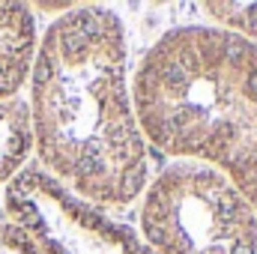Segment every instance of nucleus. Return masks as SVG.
<instances>
[{"mask_svg":"<svg viewBox=\"0 0 257 254\" xmlns=\"http://www.w3.org/2000/svg\"><path fill=\"white\" fill-rule=\"evenodd\" d=\"M141 233L156 254H257V212L215 168L186 162L150 183Z\"/></svg>","mask_w":257,"mask_h":254,"instance_id":"7ed1b4c3","label":"nucleus"},{"mask_svg":"<svg viewBox=\"0 0 257 254\" xmlns=\"http://www.w3.org/2000/svg\"><path fill=\"white\" fill-rule=\"evenodd\" d=\"M36 138H33V117H30V105L21 99H3L0 102V183H12L30 150H33Z\"/></svg>","mask_w":257,"mask_h":254,"instance_id":"423d86ee","label":"nucleus"},{"mask_svg":"<svg viewBox=\"0 0 257 254\" xmlns=\"http://www.w3.org/2000/svg\"><path fill=\"white\" fill-rule=\"evenodd\" d=\"M6 209L42 254H156L128 227L36 168L6 186Z\"/></svg>","mask_w":257,"mask_h":254,"instance_id":"20e7f679","label":"nucleus"},{"mask_svg":"<svg viewBox=\"0 0 257 254\" xmlns=\"http://www.w3.org/2000/svg\"><path fill=\"white\" fill-rule=\"evenodd\" d=\"M138 126L162 153L203 159L257 212V45L215 27H177L138 66Z\"/></svg>","mask_w":257,"mask_h":254,"instance_id":"f03ea898","label":"nucleus"},{"mask_svg":"<svg viewBox=\"0 0 257 254\" xmlns=\"http://www.w3.org/2000/svg\"><path fill=\"white\" fill-rule=\"evenodd\" d=\"M206 12L227 33L257 45V3H206Z\"/></svg>","mask_w":257,"mask_h":254,"instance_id":"0eeeda50","label":"nucleus"},{"mask_svg":"<svg viewBox=\"0 0 257 254\" xmlns=\"http://www.w3.org/2000/svg\"><path fill=\"white\" fill-rule=\"evenodd\" d=\"M36 24L24 3H0V102L27 81L36 57Z\"/></svg>","mask_w":257,"mask_h":254,"instance_id":"39448f33","label":"nucleus"},{"mask_svg":"<svg viewBox=\"0 0 257 254\" xmlns=\"http://www.w3.org/2000/svg\"><path fill=\"white\" fill-rule=\"evenodd\" d=\"M30 117L42 165L87 203L126 206L147 186V147L126 81V30L102 6L60 15L36 45Z\"/></svg>","mask_w":257,"mask_h":254,"instance_id":"f257e3e1","label":"nucleus"},{"mask_svg":"<svg viewBox=\"0 0 257 254\" xmlns=\"http://www.w3.org/2000/svg\"><path fill=\"white\" fill-rule=\"evenodd\" d=\"M0 254H42V251L30 239L27 230H21L15 221H9V224H0Z\"/></svg>","mask_w":257,"mask_h":254,"instance_id":"6e6552de","label":"nucleus"}]
</instances>
